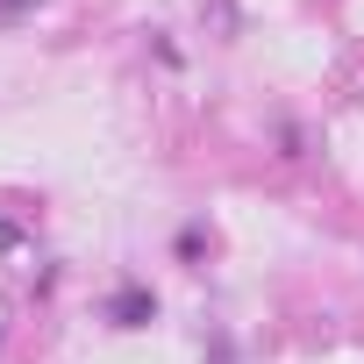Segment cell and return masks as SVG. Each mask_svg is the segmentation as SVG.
Segmentation results:
<instances>
[{
	"label": "cell",
	"instance_id": "1",
	"mask_svg": "<svg viewBox=\"0 0 364 364\" xmlns=\"http://www.w3.org/2000/svg\"><path fill=\"white\" fill-rule=\"evenodd\" d=\"M150 314H157V300H150L143 286H122V293L107 300V321H114V328H143Z\"/></svg>",
	"mask_w": 364,
	"mask_h": 364
}]
</instances>
